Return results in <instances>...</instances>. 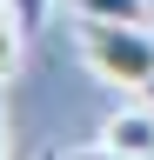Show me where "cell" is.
I'll return each instance as SVG.
<instances>
[{"label":"cell","mask_w":154,"mask_h":160,"mask_svg":"<svg viewBox=\"0 0 154 160\" xmlns=\"http://www.w3.org/2000/svg\"><path fill=\"white\" fill-rule=\"evenodd\" d=\"M0 7H7V0H0Z\"/></svg>","instance_id":"obj_10"},{"label":"cell","mask_w":154,"mask_h":160,"mask_svg":"<svg viewBox=\"0 0 154 160\" xmlns=\"http://www.w3.org/2000/svg\"><path fill=\"white\" fill-rule=\"evenodd\" d=\"M81 60L107 87L141 93L154 80V20H81Z\"/></svg>","instance_id":"obj_1"},{"label":"cell","mask_w":154,"mask_h":160,"mask_svg":"<svg viewBox=\"0 0 154 160\" xmlns=\"http://www.w3.org/2000/svg\"><path fill=\"white\" fill-rule=\"evenodd\" d=\"M101 147H114V153H141V160H154V100L141 93L134 107H114L107 120H101Z\"/></svg>","instance_id":"obj_2"},{"label":"cell","mask_w":154,"mask_h":160,"mask_svg":"<svg viewBox=\"0 0 154 160\" xmlns=\"http://www.w3.org/2000/svg\"><path fill=\"white\" fill-rule=\"evenodd\" d=\"M141 93H147V100H154V80H147V87H141Z\"/></svg>","instance_id":"obj_8"},{"label":"cell","mask_w":154,"mask_h":160,"mask_svg":"<svg viewBox=\"0 0 154 160\" xmlns=\"http://www.w3.org/2000/svg\"><path fill=\"white\" fill-rule=\"evenodd\" d=\"M40 160H61V153H40Z\"/></svg>","instance_id":"obj_9"},{"label":"cell","mask_w":154,"mask_h":160,"mask_svg":"<svg viewBox=\"0 0 154 160\" xmlns=\"http://www.w3.org/2000/svg\"><path fill=\"white\" fill-rule=\"evenodd\" d=\"M20 67H27V27H20L7 7H0V87H7Z\"/></svg>","instance_id":"obj_4"},{"label":"cell","mask_w":154,"mask_h":160,"mask_svg":"<svg viewBox=\"0 0 154 160\" xmlns=\"http://www.w3.org/2000/svg\"><path fill=\"white\" fill-rule=\"evenodd\" d=\"M61 160H141V153H114V147H74V153H61Z\"/></svg>","instance_id":"obj_6"},{"label":"cell","mask_w":154,"mask_h":160,"mask_svg":"<svg viewBox=\"0 0 154 160\" xmlns=\"http://www.w3.org/2000/svg\"><path fill=\"white\" fill-rule=\"evenodd\" d=\"M0 160H7V100H0Z\"/></svg>","instance_id":"obj_7"},{"label":"cell","mask_w":154,"mask_h":160,"mask_svg":"<svg viewBox=\"0 0 154 160\" xmlns=\"http://www.w3.org/2000/svg\"><path fill=\"white\" fill-rule=\"evenodd\" d=\"M7 13L20 20L27 33H40V27H47V13H54V0H7Z\"/></svg>","instance_id":"obj_5"},{"label":"cell","mask_w":154,"mask_h":160,"mask_svg":"<svg viewBox=\"0 0 154 160\" xmlns=\"http://www.w3.org/2000/svg\"><path fill=\"white\" fill-rule=\"evenodd\" d=\"M74 20H154L147 0H67Z\"/></svg>","instance_id":"obj_3"}]
</instances>
